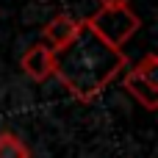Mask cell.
I'll list each match as a JSON object with an SVG mask.
<instances>
[{"instance_id":"2","label":"cell","mask_w":158,"mask_h":158,"mask_svg":"<svg viewBox=\"0 0 158 158\" xmlns=\"http://www.w3.org/2000/svg\"><path fill=\"white\" fill-rule=\"evenodd\" d=\"M83 22L97 39H103L106 44H111L117 50H122L142 28V17L136 14V8L128 0H103L97 6V11Z\"/></svg>"},{"instance_id":"5","label":"cell","mask_w":158,"mask_h":158,"mask_svg":"<svg viewBox=\"0 0 158 158\" xmlns=\"http://www.w3.org/2000/svg\"><path fill=\"white\" fill-rule=\"evenodd\" d=\"M83 28V19H75V17H69V14H58V17H53L44 28H42V44L44 47H50L53 53H58V50H64L75 36H78V31Z\"/></svg>"},{"instance_id":"3","label":"cell","mask_w":158,"mask_h":158,"mask_svg":"<svg viewBox=\"0 0 158 158\" xmlns=\"http://www.w3.org/2000/svg\"><path fill=\"white\" fill-rule=\"evenodd\" d=\"M122 89L144 111H156L158 108V58H156V53H147L133 67H125Z\"/></svg>"},{"instance_id":"4","label":"cell","mask_w":158,"mask_h":158,"mask_svg":"<svg viewBox=\"0 0 158 158\" xmlns=\"http://www.w3.org/2000/svg\"><path fill=\"white\" fill-rule=\"evenodd\" d=\"M19 67H22V72H25L31 81L44 83V81H50V78L56 75V53H53L50 47H44L42 42H36V44H31V47L22 53Z\"/></svg>"},{"instance_id":"1","label":"cell","mask_w":158,"mask_h":158,"mask_svg":"<svg viewBox=\"0 0 158 158\" xmlns=\"http://www.w3.org/2000/svg\"><path fill=\"white\" fill-rule=\"evenodd\" d=\"M128 67L125 50H117L97 39L86 22L78 31V36L56 53V75L58 83L78 100V103H92L97 100L108 83H114L117 75H122Z\"/></svg>"},{"instance_id":"6","label":"cell","mask_w":158,"mask_h":158,"mask_svg":"<svg viewBox=\"0 0 158 158\" xmlns=\"http://www.w3.org/2000/svg\"><path fill=\"white\" fill-rule=\"evenodd\" d=\"M0 158H31V150L19 136L0 133Z\"/></svg>"}]
</instances>
